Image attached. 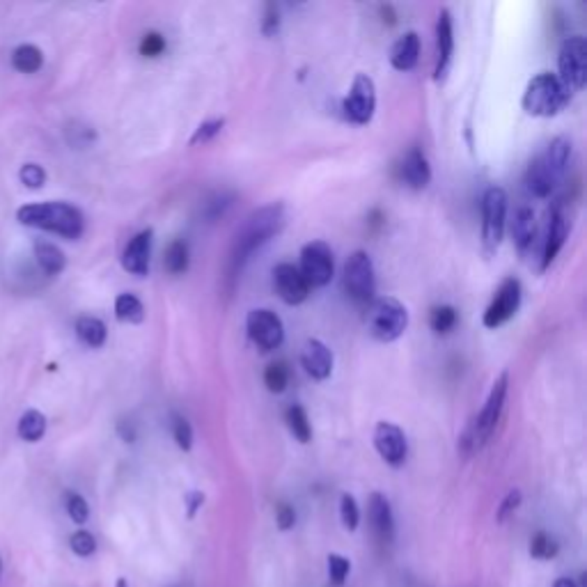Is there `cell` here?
I'll return each instance as SVG.
<instances>
[{
  "mask_svg": "<svg viewBox=\"0 0 587 587\" xmlns=\"http://www.w3.org/2000/svg\"><path fill=\"white\" fill-rule=\"evenodd\" d=\"M284 227V207L280 202H274L269 207H262L255 214H250L245 218V223L241 226L239 235L235 239V248H232L230 257V271L232 278H236V274H241V269L245 266V262L255 255V250H260L262 245L269 244L275 235Z\"/></svg>",
  "mask_w": 587,
  "mask_h": 587,
  "instance_id": "6da1fadb",
  "label": "cell"
},
{
  "mask_svg": "<svg viewBox=\"0 0 587 587\" xmlns=\"http://www.w3.org/2000/svg\"><path fill=\"white\" fill-rule=\"evenodd\" d=\"M16 220L25 227L53 232L64 239H79L85 230V216L69 202H34L16 211Z\"/></svg>",
  "mask_w": 587,
  "mask_h": 587,
  "instance_id": "7a4b0ae2",
  "label": "cell"
},
{
  "mask_svg": "<svg viewBox=\"0 0 587 587\" xmlns=\"http://www.w3.org/2000/svg\"><path fill=\"white\" fill-rule=\"evenodd\" d=\"M507 390H509V372H503L491 386L489 397H486L485 407L482 411L477 413L473 422L468 425V429L461 434L459 438V450L464 452L466 457L475 455V452H480L482 447L489 443V438L494 436L496 427H498L500 416H503L505 409V399H507Z\"/></svg>",
  "mask_w": 587,
  "mask_h": 587,
  "instance_id": "3957f363",
  "label": "cell"
},
{
  "mask_svg": "<svg viewBox=\"0 0 587 587\" xmlns=\"http://www.w3.org/2000/svg\"><path fill=\"white\" fill-rule=\"evenodd\" d=\"M573 94L558 79V73H537L524 92V111L533 118H555L569 106Z\"/></svg>",
  "mask_w": 587,
  "mask_h": 587,
  "instance_id": "277c9868",
  "label": "cell"
},
{
  "mask_svg": "<svg viewBox=\"0 0 587 587\" xmlns=\"http://www.w3.org/2000/svg\"><path fill=\"white\" fill-rule=\"evenodd\" d=\"M367 331L379 342H395L409 328V310L392 296H377L367 305Z\"/></svg>",
  "mask_w": 587,
  "mask_h": 587,
  "instance_id": "5b68a950",
  "label": "cell"
},
{
  "mask_svg": "<svg viewBox=\"0 0 587 587\" xmlns=\"http://www.w3.org/2000/svg\"><path fill=\"white\" fill-rule=\"evenodd\" d=\"M342 287L356 305H370L377 299V274H374L372 257L365 250L349 255L342 271Z\"/></svg>",
  "mask_w": 587,
  "mask_h": 587,
  "instance_id": "8992f818",
  "label": "cell"
},
{
  "mask_svg": "<svg viewBox=\"0 0 587 587\" xmlns=\"http://www.w3.org/2000/svg\"><path fill=\"white\" fill-rule=\"evenodd\" d=\"M558 79L572 94L581 92L587 83V42L581 34H572L558 51Z\"/></svg>",
  "mask_w": 587,
  "mask_h": 587,
  "instance_id": "52a82bcc",
  "label": "cell"
},
{
  "mask_svg": "<svg viewBox=\"0 0 587 587\" xmlns=\"http://www.w3.org/2000/svg\"><path fill=\"white\" fill-rule=\"evenodd\" d=\"M507 193L500 187L486 188L482 197V241L486 250H498L505 235V220H507Z\"/></svg>",
  "mask_w": 587,
  "mask_h": 587,
  "instance_id": "ba28073f",
  "label": "cell"
},
{
  "mask_svg": "<svg viewBox=\"0 0 587 587\" xmlns=\"http://www.w3.org/2000/svg\"><path fill=\"white\" fill-rule=\"evenodd\" d=\"M301 275L313 287H326L335 274L333 250L326 241H310L301 248Z\"/></svg>",
  "mask_w": 587,
  "mask_h": 587,
  "instance_id": "9c48e42d",
  "label": "cell"
},
{
  "mask_svg": "<svg viewBox=\"0 0 587 587\" xmlns=\"http://www.w3.org/2000/svg\"><path fill=\"white\" fill-rule=\"evenodd\" d=\"M374 111H377V88H374V81L367 73H358L351 83V90H349V94L342 101L344 118L351 124L365 127V124L372 122Z\"/></svg>",
  "mask_w": 587,
  "mask_h": 587,
  "instance_id": "30bf717a",
  "label": "cell"
},
{
  "mask_svg": "<svg viewBox=\"0 0 587 587\" xmlns=\"http://www.w3.org/2000/svg\"><path fill=\"white\" fill-rule=\"evenodd\" d=\"M245 328H248V338L260 351L269 353L280 349L284 342V326L283 319L274 310H250L245 317Z\"/></svg>",
  "mask_w": 587,
  "mask_h": 587,
  "instance_id": "8fae6325",
  "label": "cell"
},
{
  "mask_svg": "<svg viewBox=\"0 0 587 587\" xmlns=\"http://www.w3.org/2000/svg\"><path fill=\"white\" fill-rule=\"evenodd\" d=\"M521 283L516 278L503 280V284L496 292L494 301H491L489 308L485 310V317H482V323L489 331H496V328L505 326L514 314L519 313L521 308Z\"/></svg>",
  "mask_w": 587,
  "mask_h": 587,
  "instance_id": "7c38bea8",
  "label": "cell"
},
{
  "mask_svg": "<svg viewBox=\"0 0 587 587\" xmlns=\"http://www.w3.org/2000/svg\"><path fill=\"white\" fill-rule=\"evenodd\" d=\"M374 447H377L379 457H381L388 466H392V468H399V466H404V461H407V434H404L401 427H397L395 422H379L377 429H374Z\"/></svg>",
  "mask_w": 587,
  "mask_h": 587,
  "instance_id": "4fadbf2b",
  "label": "cell"
},
{
  "mask_svg": "<svg viewBox=\"0 0 587 587\" xmlns=\"http://www.w3.org/2000/svg\"><path fill=\"white\" fill-rule=\"evenodd\" d=\"M452 53H455V24H452L450 10L443 7L438 12V21H436V83H443L447 79Z\"/></svg>",
  "mask_w": 587,
  "mask_h": 587,
  "instance_id": "5bb4252c",
  "label": "cell"
},
{
  "mask_svg": "<svg viewBox=\"0 0 587 587\" xmlns=\"http://www.w3.org/2000/svg\"><path fill=\"white\" fill-rule=\"evenodd\" d=\"M274 284L280 299L287 305H301L308 301L310 284L301 275L299 266L289 265V262H280L274 269Z\"/></svg>",
  "mask_w": 587,
  "mask_h": 587,
  "instance_id": "9a60e30c",
  "label": "cell"
},
{
  "mask_svg": "<svg viewBox=\"0 0 587 587\" xmlns=\"http://www.w3.org/2000/svg\"><path fill=\"white\" fill-rule=\"evenodd\" d=\"M152 244H154V230H142L133 236L127 244L122 253V266L131 275L145 278L149 274V262H152Z\"/></svg>",
  "mask_w": 587,
  "mask_h": 587,
  "instance_id": "2e32d148",
  "label": "cell"
},
{
  "mask_svg": "<svg viewBox=\"0 0 587 587\" xmlns=\"http://www.w3.org/2000/svg\"><path fill=\"white\" fill-rule=\"evenodd\" d=\"M569 227H572L569 214L564 211L563 205H558L553 211H551V220H548V232H546V241H544V255H542V271L553 265V260L558 257L560 250H563L564 241H567Z\"/></svg>",
  "mask_w": 587,
  "mask_h": 587,
  "instance_id": "e0dca14e",
  "label": "cell"
},
{
  "mask_svg": "<svg viewBox=\"0 0 587 587\" xmlns=\"http://www.w3.org/2000/svg\"><path fill=\"white\" fill-rule=\"evenodd\" d=\"M301 365L317 381H326L333 374V351L322 340H308L301 351Z\"/></svg>",
  "mask_w": 587,
  "mask_h": 587,
  "instance_id": "ac0fdd59",
  "label": "cell"
},
{
  "mask_svg": "<svg viewBox=\"0 0 587 587\" xmlns=\"http://www.w3.org/2000/svg\"><path fill=\"white\" fill-rule=\"evenodd\" d=\"M399 177L409 188H413V191H422V188L429 187L431 166L420 147H411V149L407 152V157L401 159Z\"/></svg>",
  "mask_w": 587,
  "mask_h": 587,
  "instance_id": "d6986e66",
  "label": "cell"
},
{
  "mask_svg": "<svg viewBox=\"0 0 587 587\" xmlns=\"http://www.w3.org/2000/svg\"><path fill=\"white\" fill-rule=\"evenodd\" d=\"M370 525L377 537L379 544H392L395 539V516H392V507L383 494L370 496Z\"/></svg>",
  "mask_w": 587,
  "mask_h": 587,
  "instance_id": "ffe728a7",
  "label": "cell"
},
{
  "mask_svg": "<svg viewBox=\"0 0 587 587\" xmlns=\"http://www.w3.org/2000/svg\"><path fill=\"white\" fill-rule=\"evenodd\" d=\"M420 58V37L418 33H404L390 49V64L397 72H411Z\"/></svg>",
  "mask_w": 587,
  "mask_h": 587,
  "instance_id": "44dd1931",
  "label": "cell"
},
{
  "mask_svg": "<svg viewBox=\"0 0 587 587\" xmlns=\"http://www.w3.org/2000/svg\"><path fill=\"white\" fill-rule=\"evenodd\" d=\"M558 181H560L558 177H555L553 172L544 166V161L539 157L530 163L528 172H525V187H528V191L533 193L534 197L551 196V193H553V188L558 187Z\"/></svg>",
  "mask_w": 587,
  "mask_h": 587,
  "instance_id": "7402d4cb",
  "label": "cell"
},
{
  "mask_svg": "<svg viewBox=\"0 0 587 587\" xmlns=\"http://www.w3.org/2000/svg\"><path fill=\"white\" fill-rule=\"evenodd\" d=\"M539 159H542L544 166L553 172L558 179H563V175L567 172L569 159H572V140L564 136H558L555 140L548 142L546 152H544Z\"/></svg>",
  "mask_w": 587,
  "mask_h": 587,
  "instance_id": "603a6c76",
  "label": "cell"
},
{
  "mask_svg": "<svg viewBox=\"0 0 587 587\" xmlns=\"http://www.w3.org/2000/svg\"><path fill=\"white\" fill-rule=\"evenodd\" d=\"M512 236L519 245V250H528L533 245L534 236H537V218H534V211L530 207H521L516 214H514L512 223Z\"/></svg>",
  "mask_w": 587,
  "mask_h": 587,
  "instance_id": "cb8c5ba5",
  "label": "cell"
},
{
  "mask_svg": "<svg viewBox=\"0 0 587 587\" xmlns=\"http://www.w3.org/2000/svg\"><path fill=\"white\" fill-rule=\"evenodd\" d=\"M34 257H37V265L42 266L46 275H60L67 266L64 253L51 241H34Z\"/></svg>",
  "mask_w": 587,
  "mask_h": 587,
  "instance_id": "d4e9b609",
  "label": "cell"
},
{
  "mask_svg": "<svg viewBox=\"0 0 587 587\" xmlns=\"http://www.w3.org/2000/svg\"><path fill=\"white\" fill-rule=\"evenodd\" d=\"M76 335H79V340L85 344V347L99 349L106 344L108 328L101 319L81 317L79 322H76Z\"/></svg>",
  "mask_w": 587,
  "mask_h": 587,
  "instance_id": "484cf974",
  "label": "cell"
},
{
  "mask_svg": "<svg viewBox=\"0 0 587 587\" xmlns=\"http://www.w3.org/2000/svg\"><path fill=\"white\" fill-rule=\"evenodd\" d=\"M12 64L21 73H37L44 67V53L34 44H21L12 53Z\"/></svg>",
  "mask_w": 587,
  "mask_h": 587,
  "instance_id": "4316f807",
  "label": "cell"
},
{
  "mask_svg": "<svg viewBox=\"0 0 587 587\" xmlns=\"http://www.w3.org/2000/svg\"><path fill=\"white\" fill-rule=\"evenodd\" d=\"M115 317L122 323H142L145 322V305L136 294H120L115 299Z\"/></svg>",
  "mask_w": 587,
  "mask_h": 587,
  "instance_id": "83f0119b",
  "label": "cell"
},
{
  "mask_svg": "<svg viewBox=\"0 0 587 587\" xmlns=\"http://www.w3.org/2000/svg\"><path fill=\"white\" fill-rule=\"evenodd\" d=\"M16 431H19V436L25 443H37L46 434V416L42 411H37V409H30V411H25L21 416Z\"/></svg>",
  "mask_w": 587,
  "mask_h": 587,
  "instance_id": "f1b7e54d",
  "label": "cell"
},
{
  "mask_svg": "<svg viewBox=\"0 0 587 587\" xmlns=\"http://www.w3.org/2000/svg\"><path fill=\"white\" fill-rule=\"evenodd\" d=\"M284 422H287L289 431L299 443H310L313 438V427H310V418L301 404H292L284 413Z\"/></svg>",
  "mask_w": 587,
  "mask_h": 587,
  "instance_id": "f546056e",
  "label": "cell"
},
{
  "mask_svg": "<svg viewBox=\"0 0 587 587\" xmlns=\"http://www.w3.org/2000/svg\"><path fill=\"white\" fill-rule=\"evenodd\" d=\"M168 274L181 275L188 269V245L184 239H175L166 250V260H163Z\"/></svg>",
  "mask_w": 587,
  "mask_h": 587,
  "instance_id": "4dcf8cb0",
  "label": "cell"
},
{
  "mask_svg": "<svg viewBox=\"0 0 587 587\" xmlns=\"http://www.w3.org/2000/svg\"><path fill=\"white\" fill-rule=\"evenodd\" d=\"M457 322H459V313L452 305H436V308H431L429 326L434 333L447 335L450 331H455Z\"/></svg>",
  "mask_w": 587,
  "mask_h": 587,
  "instance_id": "1f68e13d",
  "label": "cell"
},
{
  "mask_svg": "<svg viewBox=\"0 0 587 587\" xmlns=\"http://www.w3.org/2000/svg\"><path fill=\"white\" fill-rule=\"evenodd\" d=\"M558 542L548 533H544V530L534 533L533 539H530V555L534 560H551L558 555Z\"/></svg>",
  "mask_w": 587,
  "mask_h": 587,
  "instance_id": "d6a6232c",
  "label": "cell"
},
{
  "mask_svg": "<svg viewBox=\"0 0 587 587\" xmlns=\"http://www.w3.org/2000/svg\"><path fill=\"white\" fill-rule=\"evenodd\" d=\"M287 383H289L287 362H283V361L271 362V365L266 367V372H265V386L269 388V392H275V395H280V392H284Z\"/></svg>",
  "mask_w": 587,
  "mask_h": 587,
  "instance_id": "836d02e7",
  "label": "cell"
},
{
  "mask_svg": "<svg viewBox=\"0 0 587 587\" xmlns=\"http://www.w3.org/2000/svg\"><path fill=\"white\" fill-rule=\"evenodd\" d=\"M64 505H67V514H69V519H72L73 524H79V525L88 524L90 505H88V500L83 498V496L69 491L67 498H64Z\"/></svg>",
  "mask_w": 587,
  "mask_h": 587,
  "instance_id": "e575fe53",
  "label": "cell"
},
{
  "mask_svg": "<svg viewBox=\"0 0 587 587\" xmlns=\"http://www.w3.org/2000/svg\"><path fill=\"white\" fill-rule=\"evenodd\" d=\"M69 546L79 558H90L97 551V539H94L92 533L88 530H76V533L69 537Z\"/></svg>",
  "mask_w": 587,
  "mask_h": 587,
  "instance_id": "d590c367",
  "label": "cell"
},
{
  "mask_svg": "<svg viewBox=\"0 0 587 587\" xmlns=\"http://www.w3.org/2000/svg\"><path fill=\"white\" fill-rule=\"evenodd\" d=\"M340 519H342V525L353 533L361 524V509H358L356 498L351 494H344L342 500H340Z\"/></svg>",
  "mask_w": 587,
  "mask_h": 587,
  "instance_id": "8d00e7d4",
  "label": "cell"
},
{
  "mask_svg": "<svg viewBox=\"0 0 587 587\" xmlns=\"http://www.w3.org/2000/svg\"><path fill=\"white\" fill-rule=\"evenodd\" d=\"M172 438H175L177 447L188 452L193 447V427L187 418L175 416L172 418Z\"/></svg>",
  "mask_w": 587,
  "mask_h": 587,
  "instance_id": "74e56055",
  "label": "cell"
},
{
  "mask_svg": "<svg viewBox=\"0 0 587 587\" xmlns=\"http://www.w3.org/2000/svg\"><path fill=\"white\" fill-rule=\"evenodd\" d=\"M328 578H331V582H333L335 587L344 585V581H347L349 572H351V563H349L344 555H338V553H331L328 555Z\"/></svg>",
  "mask_w": 587,
  "mask_h": 587,
  "instance_id": "f35d334b",
  "label": "cell"
},
{
  "mask_svg": "<svg viewBox=\"0 0 587 587\" xmlns=\"http://www.w3.org/2000/svg\"><path fill=\"white\" fill-rule=\"evenodd\" d=\"M19 179L24 187L37 191V188H42L46 184V170L40 166V163H25V166H21L19 170Z\"/></svg>",
  "mask_w": 587,
  "mask_h": 587,
  "instance_id": "ab89813d",
  "label": "cell"
},
{
  "mask_svg": "<svg viewBox=\"0 0 587 587\" xmlns=\"http://www.w3.org/2000/svg\"><path fill=\"white\" fill-rule=\"evenodd\" d=\"M223 127H226V120H223V118L209 120V122H202L200 127L196 129V133L191 136V145H205V142L214 140V138L218 136L220 131H223Z\"/></svg>",
  "mask_w": 587,
  "mask_h": 587,
  "instance_id": "60d3db41",
  "label": "cell"
},
{
  "mask_svg": "<svg viewBox=\"0 0 587 587\" xmlns=\"http://www.w3.org/2000/svg\"><path fill=\"white\" fill-rule=\"evenodd\" d=\"M166 51V37L161 33H147L140 40V55L145 58H159Z\"/></svg>",
  "mask_w": 587,
  "mask_h": 587,
  "instance_id": "b9f144b4",
  "label": "cell"
},
{
  "mask_svg": "<svg viewBox=\"0 0 587 587\" xmlns=\"http://www.w3.org/2000/svg\"><path fill=\"white\" fill-rule=\"evenodd\" d=\"M519 505H521V491L519 489L509 491V494L505 496L503 503H500L498 514H496V519H498V524H505V521H507L509 516H512V514L516 512V509H519Z\"/></svg>",
  "mask_w": 587,
  "mask_h": 587,
  "instance_id": "7bdbcfd3",
  "label": "cell"
},
{
  "mask_svg": "<svg viewBox=\"0 0 587 587\" xmlns=\"http://www.w3.org/2000/svg\"><path fill=\"white\" fill-rule=\"evenodd\" d=\"M275 524H278L280 530H292L294 524H296V512H294L292 505L280 503L275 507Z\"/></svg>",
  "mask_w": 587,
  "mask_h": 587,
  "instance_id": "ee69618b",
  "label": "cell"
},
{
  "mask_svg": "<svg viewBox=\"0 0 587 587\" xmlns=\"http://www.w3.org/2000/svg\"><path fill=\"white\" fill-rule=\"evenodd\" d=\"M278 28H280V12L274 3H269L265 12V21H262V33H265L266 37H271V34L278 33Z\"/></svg>",
  "mask_w": 587,
  "mask_h": 587,
  "instance_id": "f6af8a7d",
  "label": "cell"
},
{
  "mask_svg": "<svg viewBox=\"0 0 587 587\" xmlns=\"http://www.w3.org/2000/svg\"><path fill=\"white\" fill-rule=\"evenodd\" d=\"M187 505H188V519H193L197 509L205 505V494H200V491H191V494L187 496Z\"/></svg>",
  "mask_w": 587,
  "mask_h": 587,
  "instance_id": "bcb514c9",
  "label": "cell"
},
{
  "mask_svg": "<svg viewBox=\"0 0 587 587\" xmlns=\"http://www.w3.org/2000/svg\"><path fill=\"white\" fill-rule=\"evenodd\" d=\"M553 587H581L576 581H572V578H558V581L553 582Z\"/></svg>",
  "mask_w": 587,
  "mask_h": 587,
  "instance_id": "7dc6e473",
  "label": "cell"
},
{
  "mask_svg": "<svg viewBox=\"0 0 587 587\" xmlns=\"http://www.w3.org/2000/svg\"><path fill=\"white\" fill-rule=\"evenodd\" d=\"M381 16H383V19H386V16H388V25H392V24H395V14H392V7H381Z\"/></svg>",
  "mask_w": 587,
  "mask_h": 587,
  "instance_id": "c3c4849f",
  "label": "cell"
},
{
  "mask_svg": "<svg viewBox=\"0 0 587 587\" xmlns=\"http://www.w3.org/2000/svg\"><path fill=\"white\" fill-rule=\"evenodd\" d=\"M118 587H129V585H127V581H124V578H120V581H118Z\"/></svg>",
  "mask_w": 587,
  "mask_h": 587,
  "instance_id": "681fc988",
  "label": "cell"
},
{
  "mask_svg": "<svg viewBox=\"0 0 587 587\" xmlns=\"http://www.w3.org/2000/svg\"><path fill=\"white\" fill-rule=\"evenodd\" d=\"M0 573H3V563H0Z\"/></svg>",
  "mask_w": 587,
  "mask_h": 587,
  "instance_id": "f907efd6",
  "label": "cell"
}]
</instances>
